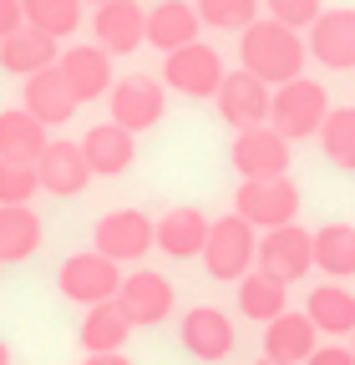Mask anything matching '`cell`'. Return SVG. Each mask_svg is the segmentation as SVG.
<instances>
[{
	"mask_svg": "<svg viewBox=\"0 0 355 365\" xmlns=\"http://www.w3.org/2000/svg\"><path fill=\"white\" fill-rule=\"evenodd\" d=\"M304 61H309L304 36L279 26V21H269V16H259L249 31H239V66L254 71L259 81L284 86V81L304 76Z\"/></svg>",
	"mask_w": 355,
	"mask_h": 365,
	"instance_id": "cell-1",
	"label": "cell"
},
{
	"mask_svg": "<svg viewBox=\"0 0 355 365\" xmlns=\"http://www.w3.org/2000/svg\"><path fill=\"white\" fill-rule=\"evenodd\" d=\"M203 269H208V279L218 284H239L244 274H254L259 264V228L239 213H224V218H213L208 223V244H203Z\"/></svg>",
	"mask_w": 355,
	"mask_h": 365,
	"instance_id": "cell-2",
	"label": "cell"
},
{
	"mask_svg": "<svg viewBox=\"0 0 355 365\" xmlns=\"http://www.w3.org/2000/svg\"><path fill=\"white\" fill-rule=\"evenodd\" d=\"M330 117V91L315 76H294L284 86H274V102H269V127L284 137V143H304V137H320Z\"/></svg>",
	"mask_w": 355,
	"mask_h": 365,
	"instance_id": "cell-3",
	"label": "cell"
},
{
	"mask_svg": "<svg viewBox=\"0 0 355 365\" xmlns=\"http://www.w3.org/2000/svg\"><path fill=\"white\" fill-rule=\"evenodd\" d=\"M234 213L249 218L259 234H269V228H284L299 218V188L289 178H244L234 193Z\"/></svg>",
	"mask_w": 355,
	"mask_h": 365,
	"instance_id": "cell-4",
	"label": "cell"
},
{
	"mask_svg": "<svg viewBox=\"0 0 355 365\" xmlns=\"http://www.w3.org/2000/svg\"><path fill=\"white\" fill-rule=\"evenodd\" d=\"M122 264H112L107 254H97V249H86V254H71L61 269H56V289L71 299V304H107V299H117V289H122Z\"/></svg>",
	"mask_w": 355,
	"mask_h": 365,
	"instance_id": "cell-5",
	"label": "cell"
},
{
	"mask_svg": "<svg viewBox=\"0 0 355 365\" xmlns=\"http://www.w3.org/2000/svg\"><path fill=\"white\" fill-rule=\"evenodd\" d=\"M224 56L213 51V46L193 41V46H178V51L163 56V86L168 91H183V97L203 102V97H218V86H224Z\"/></svg>",
	"mask_w": 355,
	"mask_h": 365,
	"instance_id": "cell-6",
	"label": "cell"
},
{
	"mask_svg": "<svg viewBox=\"0 0 355 365\" xmlns=\"http://www.w3.org/2000/svg\"><path fill=\"white\" fill-rule=\"evenodd\" d=\"M264 274H274L279 284H299L309 269H315V234L299 223H284V228H269L259 234V264Z\"/></svg>",
	"mask_w": 355,
	"mask_h": 365,
	"instance_id": "cell-7",
	"label": "cell"
},
{
	"mask_svg": "<svg viewBox=\"0 0 355 365\" xmlns=\"http://www.w3.org/2000/svg\"><path fill=\"white\" fill-rule=\"evenodd\" d=\"M92 249L107 254L112 264H138L153 249V218L143 208H112L92 228Z\"/></svg>",
	"mask_w": 355,
	"mask_h": 365,
	"instance_id": "cell-8",
	"label": "cell"
},
{
	"mask_svg": "<svg viewBox=\"0 0 355 365\" xmlns=\"http://www.w3.org/2000/svg\"><path fill=\"white\" fill-rule=\"evenodd\" d=\"M117 304L132 319V330H153V325H163V319L173 314L178 289H173L168 274H158V269H132L122 279V289H117Z\"/></svg>",
	"mask_w": 355,
	"mask_h": 365,
	"instance_id": "cell-9",
	"label": "cell"
},
{
	"mask_svg": "<svg viewBox=\"0 0 355 365\" xmlns=\"http://www.w3.org/2000/svg\"><path fill=\"white\" fill-rule=\"evenodd\" d=\"M107 97H112V122L127 127V132H148V127H158L163 112H168V86H163L158 76H143V71L112 81Z\"/></svg>",
	"mask_w": 355,
	"mask_h": 365,
	"instance_id": "cell-10",
	"label": "cell"
},
{
	"mask_svg": "<svg viewBox=\"0 0 355 365\" xmlns=\"http://www.w3.org/2000/svg\"><path fill=\"white\" fill-rule=\"evenodd\" d=\"M269 102H274V91H269V81H259L254 71H229L224 76V86H218V97H213V107H218V117H224L234 132H249V127H269Z\"/></svg>",
	"mask_w": 355,
	"mask_h": 365,
	"instance_id": "cell-11",
	"label": "cell"
},
{
	"mask_svg": "<svg viewBox=\"0 0 355 365\" xmlns=\"http://www.w3.org/2000/svg\"><path fill=\"white\" fill-rule=\"evenodd\" d=\"M178 340H183V350L203 365H218L234 355V319L218 309V304H193L183 319H178Z\"/></svg>",
	"mask_w": 355,
	"mask_h": 365,
	"instance_id": "cell-12",
	"label": "cell"
},
{
	"mask_svg": "<svg viewBox=\"0 0 355 365\" xmlns=\"http://www.w3.org/2000/svg\"><path fill=\"white\" fill-rule=\"evenodd\" d=\"M304 46L325 71H355V11L350 6L320 11V21L304 31Z\"/></svg>",
	"mask_w": 355,
	"mask_h": 365,
	"instance_id": "cell-13",
	"label": "cell"
},
{
	"mask_svg": "<svg viewBox=\"0 0 355 365\" xmlns=\"http://www.w3.org/2000/svg\"><path fill=\"white\" fill-rule=\"evenodd\" d=\"M36 178H41V193H51V198H76V193H86V182H92V168H86L81 143L51 137L46 153L36 158Z\"/></svg>",
	"mask_w": 355,
	"mask_h": 365,
	"instance_id": "cell-14",
	"label": "cell"
},
{
	"mask_svg": "<svg viewBox=\"0 0 355 365\" xmlns=\"http://www.w3.org/2000/svg\"><path fill=\"white\" fill-rule=\"evenodd\" d=\"M234 173L239 178H289V143L274 127H249L234 137Z\"/></svg>",
	"mask_w": 355,
	"mask_h": 365,
	"instance_id": "cell-15",
	"label": "cell"
},
{
	"mask_svg": "<svg viewBox=\"0 0 355 365\" xmlns=\"http://www.w3.org/2000/svg\"><path fill=\"white\" fill-rule=\"evenodd\" d=\"M92 36H97L102 51L132 56L138 46H148V11L138 0H107V6H97V16H92Z\"/></svg>",
	"mask_w": 355,
	"mask_h": 365,
	"instance_id": "cell-16",
	"label": "cell"
},
{
	"mask_svg": "<svg viewBox=\"0 0 355 365\" xmlns=\"http://www.w3.org/2000/svg\"><path fill=\"white\" fill-rule=\"evenodd\" d=\"M81 153H86V168H92V178H122L132 163H138V132L117 127L112 117L86 127L81 137Z\"/></svg>",
	"mask_w": 355,
	"mask_h": 365,
	"instance_id": "cell-17",
	"label": "cell"
},
{
	"mask_svg": "<svg viewBox=\"0 0 355 365\" xmlns=\"http://www.w3.org/2000/svg\"><path fill=\"white\" fill-rule=\"evenodd\" d=\"M21 107L36 117V122H46V127H66L76 117V91L66 86L61 66H46V71H36L26 76V91H21Z\"/></svg>",
	"mask_w": 355,
	"mask_h": 365,
	"instance_id": "cell-18",
	"label": "cell"
},
{
	"mask_svg": "<svg viewBox=\"0 0 355 365\" xmlns=\"http://www.w3.org/2000/svg\"><path fill=\"white\" fill-rule=\"evenodd\" d=\"M56 66H61L66 86L76 91V102H97L112 91V51H102L97 41L92 46H66Z\"/></svg>",
	"mask_w": 355,
	"mask_h": 365,
	"instance_id": "cell-19",
	"label": "cell"
},
{
	"mask_svg": "<svg viewBox=\"0 0 355 365\" xmlns=\"http://www.w3.org/2000/svg\"><path fill=\"white\" fill-rule=\"evenodd\" d=\"M315 350H320V330H315V319H309V314L284 309L279 319L264 325V355L279 360V365H304Z\"/></svg>",
	"mask_w": 355,
	"mask_h": 365,
	"instance_id": "cell-20",
	"label": "cell"
},
{
	"mask_svg": "<svg viewBox=\"0 0 355 365\" xmlns=\"http://www.w3.org/2000/svg\"><path fill=\"white\" fill-rule=\"evenodd\" d=\"M208 223L198 208H168L158 223H153V244L168 254V259H198L203 244H208Z\"/></svg>",
	"mask_w": 355,
	"mask_h": 365,
	"instance_id": "cell-21",
	"label": "cell"
},
{
	"mask_svg": "<svg viewBox=\"0 0 355 365\" xmlns=\"http://www.w3.org/2000/svg\"><path fill=\"white\" fill-rule=\"evenodd\" d=\"M203 31L198 21V6H188V0H158V6L148 11V46L153 51H178V46H193Z\"/></svg>",
	"mask_w": 355,
	"mask_h": 365,
	"instance_id": "cell-22",
	"label": "cell"
},
{
	"mask_svg": "<svg viewBox=\"0 0 355 365\" xmlns=\"http://www.w3.org/2000/svg\"><path fill=\"white\" fill-rule=\"evenodd\" d=\"M61 61V41H51L46 31H31L21 26L16 36L0 41V71H11V76H36V71H46Z\"/></svg>",
	"mask_w": 355,
	"mask_h": 365,
	"instance_id": "cell-23",
	"label": "cell"
},
{
	"mask_svg": "<svg viewBox=\"0 0 355 365\" xmlns=\"http://www.w3.org/2000/svg\"><path fill=\"white\" fill-rule=\"evenodd\" d=\"M304 314L315 319L320 335L340 340V335L355 330V289H345L340 279H325V284H315L304 294Z\"/></svg>",
	"mask_w": 355,
	"mask_h": 365,
	"instance_id": "cell-24",
	"label": "cell"
},
{
	"mask_svg": "<svg viewBox=\"0 0 355 365\" xmlns=\"http://www.w3.org/2000/svg\"><path fill=\"white\" fill-rule=\"evenodd\" d=\"M46 228L31 203H0V264H21L41 249Z\"/></svg>",
	"mask_w": 355,
	"mask_h": 365,
	"instance_id": "cell-25",
	"label": "cell"
},
{
	"mask_svg": "<svg viewBox=\"0 0 355 365\" xmlns=\"http://www.w3.org/2000/svg\"><path fill=\"white\" fill-rule=\"evenodd\" d=\"M81 350L86 355H112V350H122L127 345V335H132V319L122 314V304L117 299H107V304H92L81 314Z\"/></svg>",
	"mask_w": 355,
	"mask_h": 365,
	"instance_id": "cell-26",
	"label": "cell"
},
{
	"mask_svg": "<svg viewBox=\"0 0 355 365\" xmlns=\"http://www.w3.org/2000/svg\"><path fill=\"white\" fill-rule=\"evenodd\" d=\"M46 122H36L26 107H11L0 112V158L6 163H36L41 153H46Z\"/></svg>",
	"mask_w": 355,
	"mask_h": 365,
	"instance_id": "cell-27",
	"label": "cell"
},
{
	"mask_svg": "<svg viewBox=\"0 0 355 365\" xmlns=\"http://www.w3.org/2000/svg\"><path fill=\"white\" fill-rule=\"evenodd\" d=\"M284 309H289V284H279L274 274L254 269V274H244V279H239V314H244V319L269 325V319H279Z\"/></svg>",
	"mask_w": 355,
	"mask_h": 365,
	"instance_id": "cell-28",
	"label": "cell"
},
{
	"mask_svg": "<svg viewBox=\"0 0 355 365\" xmlns=\"http://www.w3.org/2000/svg\"><path fill=\"white\" fill-rule=\"evenodd\" d=\"M315 269L325 279H355V223H325L315 228Z\"/></svg>",
	"mask_w": 355,
	"mask_h": 365,
	"instance_id": "cell-29",
	"label": "cell"
},
{
	"mask_svg": "<svg viewBox=\"0 0 355 365\" xmlns=\"http://www.w3.org/2000/svg\"><path fill=\"white\" fill-rule=\"evenodd\" d=\"M21 11L31 31H46L51 41H66L81 26V0H21Z\"/></svg>",
	"mask_w": 355,
	"mask_h": 365,
	"instance_id": "cell-30",
	"label": "cell"
},
{
	"mask_svg": "<svg viewBox=\"0 0 355 365\" xmlns=\"http://www.w3.org/2000/svg\"><path fill=\"white\" fill-rule=\"evenodd\" d=\"M320 153L340 173H355V107H330V117L320 127Z\"/></svg>",
	"mask_w": 355,
	"mask_h": 365,
	"instance_id": "cell-31",
	"label": "cell"
},
{
	"mask_svg": "<svg viewBox=\"0 0 355 365\" xmlns=\"http://www.w3.org/2000/svg\"><path fill=\"white\" fill-rule=\"evenodd\" d=\"M193 6L208 31H249L264 11V0H193Z\"/></svg>",
	"mask_w": 355,
	"mask_h": 365,
	"instance_id": "cell-32",
	"label": "cell"
},
{
	"mask_svg": "<svg viewBox=\"0 0 355 365\" xmlns=\"http://www.w3.org/2000/svg\"><path fill=\"white\" fill-rule=\"evenodd\" d=\"M41 193L36 163H6L0 158V203H31Z\"/></svg>",
	"mask_w": 355,
	"mask_h": 365,
	"instance_id": "cell-33",
	"label": "cell"
},
{
	"mask_svg": "<svg viewBox=\"0 0 355 365\" xmlns=\"http://www.w3.org/2000/svg\"><path fill=\"white\" fill-rule=\"evenodd\" d=\"M320 11H325V0H264V16L289 31H309L320 21Z\"/></svg>",
	"mask_w": 355,
	"mask_h": 365,
	"instance_id": "cell-34",
	"label": "cell"
},
{
	"mask_svg": "<svg viewBox=\"0 0 355 365\" xmlns=\"http://www.w3.org/2000/svg\"><path fill=\"white\" fill-rule=\"evenodd\" d=\"M304 365H355V350H350V345H340V340H330V345H320L315 355H309Z\"/></svg>",
	"mask_w": 355,
	"mask_h": 365,
	"instance_id": "cell-35",
	"label": "cell"
},
{
	"mask_svg": "<svg viewBox=\"0 0 355 365\" xmlns=\"http://www.w3.org/2000/svg\"><path fill=\"white\" fill-rule=\"evenodd\" d=\"M26 26V11H21V0H0V41L16 36Z\"/></svg>",
	"mask_w": 355,
	"mask_h": 365,
	"instance_id": "cell-36",
	"label": "cell"
},
{
	"mask_svg": "<svg viewBox=\"0 0 355 365\" xmlns=\"http://www.w3.org/2000/svg\"><path fill=\"white\" fill-rule=\"evenodd\" d=\"M81 365H132V360H127L122 350H112V355H86Z\"/></svg>",
	"mask_w": 355,
	"mask_h": 365,
	"instance_id": "cell-37",
	"label": "cell"
},
{
	"mask_svg": "<svg viewBox=\"0 0 355 365\" xmlns=\"http://www.w3.org/2000/svg\"><path fill=\"white\" fill-rule=\"evenodd\" d=\"M0 365H11V345L6 340H0Z\"/></svg>",
	"mask_w": 355,
	"mask_h": 365,
	"instance_id": "cell-38",
	"label": "cell"
},
{
	"mask_svg": "<svg viewBox=\"0 0 355 365\" xmlns=\"http://www.w3.org/2000/svg\"><path fill=\"white\" fill-rule=\"evenodd\" d=\"M254 365H279V360H269V355H264V360H254Z\"/></svg>",
	"mask_w": 355,
	"mask_h": 365,
	"instance_id": "cell-39",
	"label": "cell"
},
{
	"mask_svg": "<svg viewBox=\"0 0 355 365\" xmlns=\"http://www.w3.org/2000/svg\"><path fill=\"white\" fill-rule=\"evenodd\" d=\"M81 6H107V0H81Z\"/></svg>",
	"mask_w": 355,
	"mask_h": 365,
	"instance_id": "cell-40",
	"label": "cell"
},
{
	"mask_svg": "<svg viewBox=\"0 0 355 365\" xmlns=\"http://www.w3.org/2000/svg\"><path fill=\"white\" fill-rule=\"evenodd\" d=\"M350 350H355V330H350Z\"/></svg>",
	"mask_w": 355,
	"mask_h": 365,
	"instance_id": "cell-41",
	"label": "cell"
}]
</instances>
